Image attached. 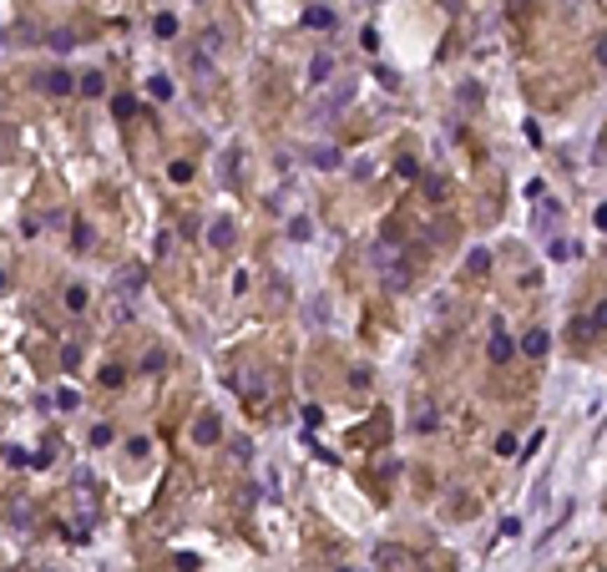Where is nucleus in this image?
<instances>
[{
	"label": "nucleus",
	"mask_w": 607,
	"mask_h": 572,
	"mask_svg": "<svg viewBox=\"0 0 607 572\" xmlns=\"http://www.w3.org/2000/svg\"><path fill=\"white\" fill-rule=\"evenodd\" d=\"M511 355H516V345H511V334H501V329H496V334H491V359H496V365H506Z\"/></svg>",
	"instance_id": "f257e3e1"
},
{
	"label": "nucleus",
	"mask_w": 607,
	"mask_h": 572,
	"mask_svg": "<svg viewBox=\"0 0 607 572\" xmlns=\"http://www.w3.org/2000/svg\"><path fill=\"white\" fill-rule=\"evenodd\" d=\"M385 562H390V567H405L410 552H405V547H380V567H385Z\"/></svg>",
	"instance_id": "423d86ee"
},
{
	"label": "nucleus",
	"mask_w": 607,
	"mask_h": 572,
	"mask_svg": "<svg viewBox=\"0 0 607 572\" xmlns=\"http://www.w3.org/2000/svg\"><path fill=\"white\" fill-rule=\"evenodd\" d=\"M597 61H602V66H607V41H602V46H597Z\"/></svg>",
	"instance_id": "dca6fc26"
},
{
	"label": "nucleus",
	"mask_w": 607,
	"mask_h": 572,
	"mask_svg": "<svg viewBox=\"0 0 607 572\" xmlns=\"http://www.w3.org/2000/svg\"><path fill=\"white\" fill-rule=\"evenodd\" d=\"M157 36H178V15L162 10V15H157Z\"/></svg>",
	"instance_id": "f8f14e48"
},
{
	"label": "nucleus",
	"mask_w": 607,
	"mask_h": 572,
	"mask_svg": "<svg viewBox=\"0 0 607 572\" xmlns=\"http://www.w3.org/2000/svg\"><path fill=\"white\" fill-rule=\"evenodd\" d=\"M466 269H471V273H486V269H491V253H486V248H476L471 259H466Z\"/></svg>",
	"instance_id": "9d476101"
},
{
	"label": "nucleus",
	"mask_w": 607,
	"mask_h": 572,
	"mask_svg": "<svg viewBox=\"0 0 607 572\" xmlns=\"http://www.w3.org/2000/svg\"><path fill=\"white\" fill-rule=\"evenodd\" d=\"M344 572H350V567H344Z\"/></svg>",
	"instance_id": "f3484780"
},
{
	"label": "nucleus",
	"mask_w": 607,
	"mask_h": 572,
	"mask_svg": "<svg viewBox=\"0 0 607 572\" xmlns=\"http://www.w3.org/2000/svg\"><path fill=\"white\" fill-rule=\"evenodd\" d=\"M208 243H213V248H228V243H233V228H228V223H213V228H208Z\"/></svg>",
	"instance_id": "39448f33"
},
{
	"label": "nucleus",
	"mask_w": 607,
	"mask_h": 572,
	"mask_svg": "<svg viewBox=\"0 0 607 572\" xmlns=\"http://www.w3.org/2000/svg\"><path fill=\"white\" fill-rule=\"evenodd\" d=\"M41 87L56 92V96H66V92H71V76H66V71H46V76H41Z\"/></svg>",
	"instance_id": "f03ea898"
},
{
	"label": "nucleus",
	"mask_w": 607,
	"mask_h": 572,
	"mask_svg": "<svg viewBox=\"0 0 607 572\" xmlns=\"http://www.w3.org/2000/svg\"><path fill=\"white\" fill-rule=\"evenodd\" d=\"M198 441H203V446H208V441H218V415H203L198 420Z\"/></svg>",
	"instance_id": "0eeeda50"
},
{
	"label": "nucleus",
	"mask_w": 607,
	"mask_h": 572,
	"mask_svg": "<svg viewBox=\"0 0 607 572\" xmlns=\"http://www.w3.org/2000/svg\"><path fill=\"white\" fill-rule=\"evenodd\" d=\"M304 26H319L324 31V26H334V15L324 10V6H309V10H304Z\"/></svg>",
	"instance_id": "20e7f679"
},
{
	"label": "nucleus",
	"mask_w": 607,
	"mask_h": 572,
	"mask_svg": "<svg viewBox=\"0 0 607 572\" xmlns=\"http://www.w3.org/2000/svg\"><path fill=\"white\" fill-rule=\"evenodd\" d=\"M522 350H527V355H547V334H541V329H531L527 340H522Z\"/></svg>",
	"instance_id": "6e6552de"
},
{
	"label": "nucleus",
	"mask_w": 607,
	"mask_h": 572,
	"mask_svg": "<svg viewBox=\"0 0 607 572\" xmlns=\"http://www.w3.org/2000/svg\"><path fill=\"white\" fill-rule=\"evenodd\" d=\"M152 96L167 101V96H172V81H167V76H152Z\"/></svg>",
	"instance_id": "ddd939ff"
},
{
	"label": "nucleus",
	"mask_w": 607,
	"mask_h": 572,
	"mask_svg": "<svg viewBox=\"0 0 607 572\" xmlns=\"http://www.w3.org/2000/svg\"><path fill=\"white\" fill-rule=\"evenodd\" d=\"M592 324H597V329H607V299H602V304L592 309Z\"/></svg>",
	"instance_id": "2eb2a0df"
},
{
	"label": "nucleus",
	"mask_w": 607,
	"mask_h": 572,
	"mask_svg": "<svg viewBox=\"0 0 607 572\" xmlns=\"http://www.w3.org/2000/svg\"><path fill=\"white\" fill-rule=\"evenodd\" d=\"M112 112H117V117H132V112H137V96H117Z\"/></svg>",
	"instance_id": "9b49d317"
},
{
	"label": "nucleus",
	"mask_w": 607,
	"mask_h": 572,
	"mask_svg": "<svg viewBox=\"0 0 607 572\" xmlns=\"http://www.w3.org/2000/svg\"><path fill=\"white\" fill-rule=\"evenodd\" d=\"M334 71V61L329 56H314V66H309V87H324V76Z\"/></svg>",
	"instance_id": "7ed1b4c3"
},
{
	"label": "nucleus",
	"mask_w": 607,
	"mask_h": 572,
	"mask_svg": "<svg viewBox=\"0 0 607 572\" xmlns=\"http://www.w3.org/2000/svg\"><path fill=\"white\" fill-rule=\"evenodd\" d=\"M334 162H339L334 147H319V152H314V167H334Z\"/></svg>",
	"instance_id": "4468645a"
},
{
	"label": "nucleus",
	"mask_w": 607,
	"mask_h": 572,
	"mask_svg": "<svg viewBox=\"0 0 607 572\" xmlns=\"http://www.w3.org/2000/svg\"><path fill=\"white\" fill-rule=\"evenodd\" d=\"M76 87H81L86 96H101V71H86V76L76 81Z\"/></svg>",
	"instance_id": "1a4fd4ad"
}]
</instances>
